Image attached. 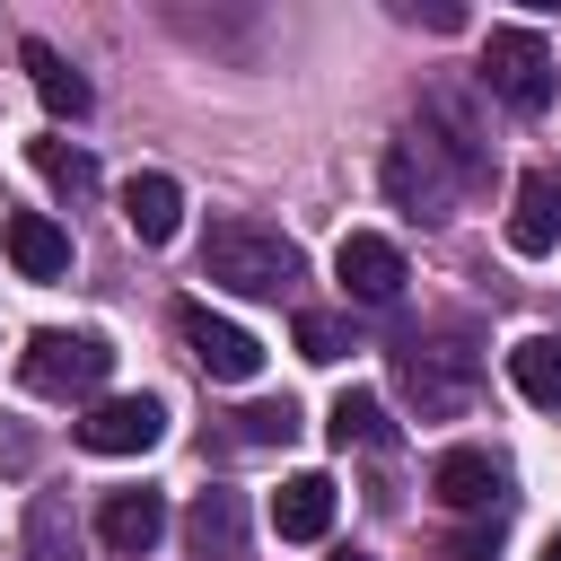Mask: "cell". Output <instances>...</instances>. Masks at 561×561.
<instances>
[{
	"instance_id": "25",
	"label": "cell",
	"mask_w": 561,
	"mask_h": 561,
	"mask_svg": "<svg viewBox=\"0 0 561 561\" xmlns=\"http://www.w3.org/2000/svg\"><path fill=\"white\" fill-rule=\"evenodd\" d=\"M333 561H368V552H333Z\"/></svg>"
},
{
	"instance_id": "11",
	"label": "cell",
	"mask_w": 561,
	"mask_h": 561,
	"mask_svg": "<svg viewBox=\"0 0 561 561\" xmlns=\"http://www.w3.org/2000/svg\"><path fill=\"white\" fill-rule=\"evenodd\" d=\"M430 491H438L447 508L482 517V508H500V500H508V473H500L482 447H447V456H438V473H430Z\"/></svg>"
},
{
	"instance_id": "1",
	"label": "cell",
	"mask_w": 561,
	"mask_h": 561,
	"mask_svg": "<svg viewBox=\"0 0 561 561\" xmlns=\"http://www.w3.org/2000/svg\"><path fill=\"white\" fill-rule=\"evenodd\" d=\"M202 280H219L237 298H289L298 289V245L263 219H219L202 237Z\"/></svg>"
},
{
	"instance_id": "7",
	"label": "cell",
	"mask_w": 561,
	"mask_h": 561,
	"mask_svg": "<svg viewBox=\"0 0 561 561\" xmlns=\"http://www.w3.org/2000/svg\"><path fill=\"white\" fill-rule=\"evenodd\" d=\"M175 333H184V351L219 377V386H245L254 368H263V342L245 333V324H228V316H210V307H175Z\"/></svg>"
},
{
	"instance_id": "20",
	"label": "cell",
	"mask_w": 561,
	"mask_h": 561,
	"mask_svg": "<svg viewBox=\"0 0 561 561\" xmlns=\"http://www.w3.org/2000/svg\"><path fill=\"white\" fill-rule=\"evenodd\" d=\"M35 175H44L53 193H70V202H79V193H96V158H88V149H70V140H35Z\"/></svg>"
},
{
	"instance_id": "16",
	"label": "cell",
	"mask_w": 561,
	"mask_h": 561,
	"mask_svg": "<svg viewBox=\"0 0 561 561\" xmlns=\"http://www.w3.org/2000/svg\"><path fill=\"white\" fill-rule=\"evenodd\" d=\"M26 79H35V96H44V105H53L61 123H79V114L96 105V88H88V79H79V70H70V61H61L53 44H44V35L26 44Z\"/></svg>"
},
{
	"instance_id": "17",
	"label": "cell",
	"mask_w": 561,
	"mask_h": 561,
	"mask_svg": "<svg viewBox=\"0 0 561 561\" xmlns=\"http://www.w3.org/2000/svg\"><path fill=\"white\" fill-rule=\"evenodd\" d=\"M508 386H517L526 403L561 412V333H526V342L508 351Z\"/></svg>"
},
{
	"instance_id": "13",
	"label": "cell",
	"mask_w": 561,
	"mask_h": 561,
	"mask_svg": "<svg viewBox=\"0 0 561 561\" xmlns=\"http://www.w3.org/2000/svg\"><path fill=\"white\" fill-rule=\"evenodd\" d=\"M184 543H193V561H245V500L237 491H202L184 508Z\"/></svg>"
},
{
	"instance_id": "4",
	"label": "cell",
	"mask_w": 561,
	"mask_h": 561,
	"mask_svg": "<svg viewBox=\"0 0 561 561\" xmlns=\"http://www.w3.org/2000/svg\"><path fill=\"white\" fill-rule=\"evenodd\" d=\"M386 193H394V210H412V219H447V210H456V167L430 149V131H403V140L386 149Z\"/></svg>"
},
{
	"instance_id": "12",
	"label": "cell",
	"mask_w": 561,
	"mask_h": 561,
	"mask_svg": "<svg viewBox=\"0 0 561 561\" xmlns=\"http://www.w3.org/2000/svg\"><path fill=\"white\" fill-rule=\"evenodd\" d=\"M508 245H517V254H552V245H561V167H535V175H517Z\"/></svg>"
},
{
	"instance_id": "8",
	"label": "cell",
	"mask_w": 561,
	"mask_h": 561,
	"mask_svg": "<svg viewBox=\"0 0 561 561\" xmlns=\"http://www.w3.org/2000/svg\"><path fill=\"white\" fill-rule=\"evenodd\" d=\"M333 280H342L359 307H386V298H403V245L377 237V228H351V237L333 245Z\"/></svg>"
},
{
	"instance_id": "24",
	"label": "cell",
	"mask_w": 561,
	"mask_h": 561,
	"mask_svg": "<svg viewBox=\"0 0 561 561\" xmlns=\"http://www.w3.org/2000/svg\"><path fill=\"white\" fill-rule=\"evenodd\" d=\"M535 561H561V535H552V543H543V552H535Z\"/></svg>"
},
{
	"instance_id": "2",
	"label": "cell",
	"mask_w": 561,
	"mask_h": 561,
	"mask_svg": "<svg viewBox=\"0 0 561 561\" xmlns=\"http://www.w3.org/2000/svg\"><path fill=\"white\" fill-rule=\"evenodd\" d=\"M482 88H491L508 114H543L552 88H561L552 44H543L535 26H491V35H482Z\"/></svg>"
},
{
	"instance_id": "19",
	"label": "cell",
	"mask_w": 561,
	"mask_h": 561,
	"mask_svg": "<svg viewBox=\"0 0 561 561\" xmlns=\"http://www.w3.org/2000/svg\"><path fill=\"white\" fill-rule=\"evenodd\" d=\"M70 552H79L70 508H61L53 491H35V508H26V561H70Z\"/></svg>"
},
{
	"instance_id": "9",
	"label": "cell",
	"mask_w": 561,
	"mask_h": 561,
	"mask_svg": "<svg viewBox=\"0 0 561 561\" xmlns=\"http://www.w3.org/2000/svg\"><path fill=\"white\" fill-rule=\"evenodd\" d=\"M158 535H167V500H158V491H105V508H96V543H105L114 561L158 552Z\"/></svg>"
},
{
	"instance_id": "18",
	"label": "cell",
	"mask_w": 561,
	"mask_h": 561,
	"mask_svg": "<svg viewBox=\"0 0 561 561\" xmlns=\"http://www.w3.org/2000/svg\"><path fill=\"white\" fill-rule=\"evenodd\" d=\"M324 430H333V447H394V421H386V403L368 386H342L333 412H324Z\"/></svg>"
},
{
	"instance_id": "5",
	"label": "cell",
	"mask_w": 561,
	"mask_h": 561,
	"mask_svg": "<svg viewBox=\"0 0 561 561\" xmlns=\"http://www.w3.org/2000/svg\"><path fill=\"white\" fill-rule=\"evenodd\" d=\"M394 386L412 394V412L421 421H456L465 403H473V359L465 351H394Z\"/></svg>"
},
{
	"instance_id": "21",
	"label": "cell",
	"mask_w": 561,
	"mask_h": 561,
	"mask_svg": "<svg viewBox=\"0 0 561 561\" xmlns=\"http://www.w3.org/2000/svg\"><path fill=\"white\" fill-rule=\"evenodd\" d=\"M342 351H351V324H342V316H324V307H307V316H298V359L333 368Z\"/></svg>"
},
{
	"instance_id": "10",
	"label": "cell",
	"mask_w": 561,
	"mask_h": 561,
	"mask_svg": "<svg viewBox=\"0 0 561 561\" xmlns=\"http://www.w3.org/2000/svg\"><path fill=\"white\" fill-rule=\"evenodd\" d=\"M0 245H9V263H18L26 280H70V228H61L53 210H9Z\"/></svg>"
},
{
	"instance_id": "6",
	"label": "cell",
	"mask_w": 561,
	"mask_h": 561,
	"mask_svg": "<svg viewBox=\"0 0 561 561\" xmlns=\"http://www.w3.org/2000/svg\"><path fill=\"white\" fill-rule=\"evenodd\" d=\"M158 438H167V403L158 394H105L79 421V447L88 456H149Z\"/></svg>"
},
{
	"instance_id": "22",
	"label": "cell",
	"mask_w": 561,
	"mask_h": 561,
	"mask_svg": "<svg viewBox=\"0 0 561 561\" xmlns=\"http://www.w3.org/2000/svg\"><path fill=\"white\" fill-rule=\"evenodd\" d=\"M289 430H298L289 394H280V403H245V412H237V438H245V447H280Z\"/></svg>"
},
{
	"instance_id": "3",
	"label": "cell",
	"mask_w": 561,
	"mask_h": 561,
	"mask_svg": "<svg viewBox=\"0 0 561 561\" xmlns=\"http://www.w3.org/2000/svg\"><path fill=\"white\" fill-rule=\"evenodd\" d=\"M105 368H114V351H105L96 333H61V324H44V333L26 342V359H18V377H26L35 394H53V403L96 394V386H105Z\"/></svg>"
},
{
	"instance_id": "23",
	"label": "cell",
	"mask_w": 561,
	"mask_h": 561,
	"mask_svg": "<svg viewBox=\"0 0 561 561\" xmlns=\"http://www.w3.org/2000/svg\"><path fill=\"white\" fill-rule=\"evenodd\" d=\"M447 561H491V535H465V543H447Z\"/></svg>"
},
{
	"instance_id": "14",
	"label": "cell",
	"mask_w": 561,
	"mask_h": 561,
	"mask_svg": "<svg viewBox=\"0 0 561 561\" xmlns=\"http://www.w3.org/2000/svg\"><path fill=\"white\" fill-rule=\"evenodd\" d=\"M272 526H280V543H324V526H333V482H324V473H289V482L272 491Z\"/></svg>"
},
{
	"instance_id": "15",
	"label": "cell",
	"mask_w": 561,
	"mask_h": 561,
	"mask_svg": "<svg viewBox=\"0 0 561 561\" xmlns=\"http://www.w3.org/2000/svg\"><path fill=\"white\" fill-rule=\"evenodd\" d=\"M123 228H131L140 245H167V237L184 228V193H175V175H131V184H123Z\"/></svg>"
}]
</instances>
